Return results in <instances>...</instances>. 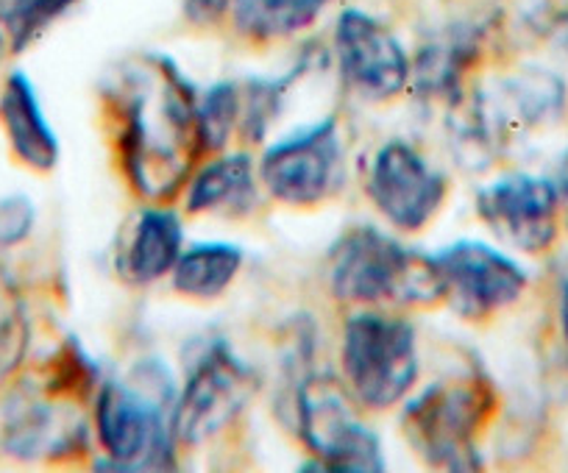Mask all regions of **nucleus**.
I'll use <instances>...</instances> for the list:
<instances>
[{
    "label": "nucleus",
    "mask_w": 568,
    "mask_h": 473,
    "mask_svg": "<svg viewBox=\"0 0 568 473\" xmlns=\"http://www.w3.org/2000/svg\"><path fill=\"white\" fill-rule=\"evenodd\" d=\"M555 184H557V193H560V206L566 209V223H568V154L560 160Z\"/></svg>",
    "instance_id": "29"
},
{
    "label": "nucleus",
    "mask_w": 568,
    "mask_h": 473,
    "mask_svg": "<svg viewBox=\"0 0 568 473\" xmlns=\"http://www.w3.org/2000/svg\"><path fill=\"white\" fill-rule=\"evenodd\" d=\"M176 384L162 362L145 360L129 379L98 390L95 429L106 449V467L171 471L176 467Z\"/></svg>",
    "instance_id": "3"
},
{
    "label": "nucleus",
    "mask_w": 568,
    "mask_h": 473,
    "mask_svg": "<svg viewBox=\"0 0 568 473\" xmlns=\"http://www.w3.org/2000/svg\"><path fill=\"white\" fill-rule=\"evenodd\" d=\"M199 132L206 154H221L234 137L243 112V92L232 81H217L210 90L199 92Z\"/></svg>",
    "instance_id": "22"
},
{
    "label": "nucleus",
    "mask_w": 568,
    "mask_h": 473,
    "mask_svg": "<svg viewBox=\"0 0 568 473\" xmlns=\"http://www.w3.org/2000/svg\"><path fill=\"white\" fill-rule=\"evenodd\" d=\"M79 3L81 0H0V23L7 29L12 51H29L51 25H57Z\"/></svg>",
    "instance_id": "21"
},
{
    "label": "nucleus",
    "mask_w": 568,
    "mask_h": 473,
    "mask_svg": "<svg viewBox=\"0 0 568 473\" xmlns=\"http://www.w3.org/2000/svg\"><path fill=\"white\" fill-rule=\"evenodd\" d=\"M243 268V251L232 243H195L173 268V290L195 301L223 296Z\"/></svg>",
    "instance_id": "19"
},
{
    "label": "nucleus",
    "mask_w": 568,
    "mask_h": 473,
    "mask_svg": "<svg viewBox=\"0 0 568 473\" xmlns=\"http://www.w3.org/2000/svg\"><path fill=\"white\" fill-rule=\"evenodd\" d=\"M332 0H232V18L240 34L251 40H284L321 18Z\"/></svg>",
    "instance_id": "20"
},
{
    "label": "nucleus",
    "mask_w": 568,
    "mask_h": 473,
    "mask_svg": "<svg viewBox=\"0 0 568 473\" xmlns=\"http://www.w3.org/2000/svg\"><path fill=\"white\" fill-rule=\"evenodd\" d=\"M184 251V226L176 212L151 206L129 228V240L118 259L120 276L129 285L145 287L173 274Z\"/></svg>",
    "instance_id": "17"
},
{
    "label": "nucleus",
    "mask_w": 568,
    "mask_h": 473,
    "mask_svg": "<svg viewBox=\"0 0 568 473\" xmlns=\"http://www.w3.org/2000/svg\"><path fill=\"white\" fill-rule=\"evenodd\" d=\"M335 56L348 90L365 101H390L409 84L413 62L385 23L346 9L335 25Z\"/></svg>",
    "instance_id": "13"
},
{
    "label": "nucleus",
    "mask_w": 568,
    "mask_h": 473,
    "mask_svg": "<svg viewBox=\"0 0 568 473\" xmlns=\"http://www.w3.org/2000/svg\"><path fill=\"white\" fill-rule=\"evenodd\" d=\"M371 204L398 232H420L446 204L449 182L404 140H390L374 154L365 176Z\"/></svg>",
    "instance_id": "11"
},
{
    "label": "nucleus",
    "mask_w": 568,
    "mask_h": 473,
    "mask_svg": "<svg viewBox=\"0 0 568 473\" xmlns=\"http://www.w3.org/2000/svg\"><path fill=\"white\" fill-rule=\"evenodd\" d=\"M329 290L352 307L396 309L444 301L435 257L404 246L371 223L352 226L329 251Z\"/></svg>",
    "instance_id": "2"
},
{
    "label": "nucleus",
    "mask_w": 568,
    "mask_h": 473,
    "mask_svg": "<svg viewBox=\"0 0 568 473\" xmlns=\"http://www.w3.org/2000/svg\"><path fill=\"white\" fill-rule=\"evenodd\" d=\"M226 9H232V0H184V14L190 23H215Z\"/></svg>",
    "instance_id": "27"
},
{
    "label": "nucleus",
    "mask_w": 568,
    "mask_h": 473,
    "mask_svg": "<svg viewBox=\"0 0 568 473\" xmlns=\"http://www.w3.org/2000/svg\"><path fill=\"white\" fill-rule=\"evenodd\" d=\"M341 368L348 395L359 407L385 412L404 401L418 379L415 329L382 309H363L343 323Z\"/></svg>",
    "instance_id": "6"
},
{
    "label": "nucleus",
    "mask_w": 568,
    "mask_h": 473,
    "mask_svg": "<svg viewBox=\"0 0 568 473\" xmlns=\"http://www.w3.org/2000/svg\"><path fill=\"white\" fill-rule=\"evenodd\" d=\"M485 45V29L477 23H452L420 45L413 62V90L420 101H444L455 106L463 97V81L477 64Z\"/></svg>",
    "instance_id": "15"
},
{
    "label": "nucleus",
    "mask_w": 568,
    "mask_h": 473,
    "mask_svg": "<svg viewBox=\"0 0 568 473\" xmlns=\"http://www.w3.org/2000/svg\"><path fill=\"white\" fill-rule=\"evenodd\" d=\"M444 301L463 320H488L513 307L527 290V270L479 240H457L435 254Z\"/></svg>",
    "instance_id": "10"
},
{
    "label": "nucleus",
    "mask_w": 568,
    "mask_h": 473,
    "mask_svg": "<svg viewBox=\"0 0 568 473\" xmlns=\"http://www.w3.org/2000/svg\"><path fill=\"white\" fill-rule=\"evenodd\" d=\"M0 445L23 462L64 460L87 451V421L70 399L48 393L45 388H26L3 410Z\"/></svg>",
    "instance_id": "14"
},
{
    "label": "nucleus",
    "mask_w": 568,
    "mask_h": 473,
    "mask_svg": "<svg viewBox=\"0 0 568 473\" xmlns=\"http://www.w3.org/2000/svg\"><path fill=\"white\" fill-rule=\"evenodd\" d=\"M555 0H496L494 29L513 48H527L555 29Z\"/></svg>",
    "instance_id": "24"
},
{
    "label": "nucleus",
    "mask_w": 568,
    "mask_h": 473,
    "mask_svg": "<svg viewBox=\"0 0 568 473\" xmlns=\"http://www.w3.org/2000/svg\"><path fill=\"white\" fill-rule=\"evenodd\" d=\"M566 42H568V18H566Z\"/></svg>",
    "instance_id": "31"
},
{
    "label": "nucleus",
    "mask_w": 568,
    "mask_h": 473,
    "mask_svg": "<svg viewBox=\"0 0 568 473\" xmlns=\"http://www.w3.org/2000/svg\"><path fill=\"white\" fill-rule=\"evenodd\" d=\"M0 126L12 145V154L26 167L37 173H51L59 165V156H62L59 137L42 112L34 81L23 70L9 73L7 84L0 90Z\"/></svg>",
    "instance_id": "16"
},
{
    "label": "nucleus",
    "mask_w": 568,
    "mask_h": 473,
    "mask_svg": "<svg viewBox=\"0 0 568 473\" xmlns=\"http://www.w3.org/2000/svg\"><path fill=\"white\" fill-rule=\"evenodd\" d=\"M287 415L296 423L298 438L324 471H385L379 434L354 412V399L332 373H304L293 388H287Z\"/></svg>",
    "instance_id": "7"
},
{
    "label": "nucleus",
    "mask_w": 568,
    "mask_h": 473,
    "mask_svg": "<svg viewBox=\"0 0 568 473\" xmlns=\"http://www.w3.org/2000/svg\"><path fill=\"white\" fill-rule=\"evenodd\" d=\"M566 106V86L544 68H524L488 90L455 103L457 154L466 165H488L518 134L555 123Z\"/></svg>",
    "instance_id": "5"
},
{
    "label": "nucleus",
    "mask_w": 568,
    "mask_h": 473,
    "mask_svg": "<svg viewBox=\"0 0 568 473\" xmlns=\"http://www.w3.org/2000/svg\"><path fill=\"white\" fill-rule=\"evenodd\" d=\"M310 68L307 64H298L291 73L282 75V79H254L245 84L243 92V112H240V132L251 140V143H260L267 134L271 123L276 121L278 112H282V101L287 95V90L293 86V81Z\"/></svg>",
    "instance_id": "25"
},
{
    "label": "nucleus",
    "mask_w": 568,
    "mask_h": 473,
    "mask_svg": "<svg viewBox=\"0 0 568 473\" xmlns=\"http://www.w3.org/2000/svg\"><path fill=\"white\" fill-rule=\"evenodd\" d=\"M496 410V388L483 368H466L420 390L402 412L409 449L440 471H479V434Z\"/></svg>",
    "instance_id": "4"
},
{
    "label": "nucleus",
    "mask_w": 568,
    "mask_h": 473,
    "mask_svg": "<svg viewBox=\"0 0 568 473\" xmlns=\"http://www.w3.org/2000/svg\"><path fill=\"white\" fill-rule=\"evenodd\" d=\"M260 189L248 154H226L212 160L193 176L187 189V209L193 215H245L254 209Z\"/></svg>",
    "instance_id": "18"
},
{
    "label": "nucleus",
    "mask_w": 568,
    "mask_h": 473,
    "mask_svg": "<svg viewBox=\"0 0 568 473\" xmlns=\"http://www.w3.org/2000/svg\"><path fill=\"white\" fill-rule=\"evenodd\" d=\"M343 140L335 117L304 126L273 143L260 160V182L273 200L318 206L343 184Z\"/></svg>",
    "instance_id": "9"
},
{
    "label": "nucleus",
    "mask_w": 568,
    "mask_h": 473,
    "mask_svg": "<svg viewBox=\"0 0 568 473\" xmlns=\"http://www.w3.org/2000/svg\"><path fill=\"white\" fill-rule=\"evenodd\" d=\"M557 184L529 173H507L479 189L477 212L485 226L521 254H544L557 237Z\"/></svg>",
    "instance_id": "12"
},
{
    "label": "nucleus",
    "mask_w": 568,
    "mask_h": 473,
    "mask_svg": "<svg viewBox=\"0 0 568 473\" xmlns=\"http://www.w3.org/2000/svg\"><path fill=\"white\" fill-rule=\"evenodd\" d=\"M103 95L118 123V154L134 193L145 200L176 195L204 154L193 81L173 59L145 53L118 64Z\"/></svg>",
    "instance_id": "1"
},
{
    "label": "nucleus",
    "mask_w": 568,
    "mask_h": 473,
    "mask_svg": "<svg viewBox=\"0 0 568 473\" xmlns=\"http://www.w3.org/2000/svg\"><path fill=\"white\" fill-rule=\"evenodd\" d=\"M37 206L29 195L12 193L0 198V248H14L34 232Z\"/></svg>",
    "instance_id": "26"
},
{
    "label": "nucleus",
    "mask_w": 568,
    "mask_h": 473,
    "mask_svg": "<svg viewBox=\"0 0 568 473\" xmlns=\"http://www.w3.org/2000/svg\"><path fill=\"white\" fill-rule=\"evenodd\" d=\"M256 373L232 346L212 340L201 348L173 407V429L184 445H201L229 426L256 393Z\"/></svg>",
    "instance_id": "8"
},
{
    "label": "nucleus",
    "mask_w": 568,
    "mask_h": 473,
    "mask_svg": "<svg viewBox=\"0 0 568 473\" xmlns=\"http://www.w3.org/2000/svg\"><path fill=\"white\" fill-rule=\"evenodd\" d=\"M31 342L26 301L12 276L0 268V382L23 366Z\"/></svg>",
    "instance_id": "23"
},
{
    "label": "nucleus",
    "mask_w": 568,
    "mask_h": 473,
    "mask_svg": "<svg viewBox=\"0 0 568 473\" xmlns=\"http://www.w3.org/2000/svg\"><path fill=\"white\" fill-rule=\"evenodd\" d=\"M557 318H560L562 346L568 353V257L557 265Z\"/></svg>",
    "instance_id": "28"
},
{
    "label": "nucleus",
    "mask_w": 568,
    "mask_h": 473,
    "mask_svg": "<svg viewBox=\"0 0 568 473\" xmlns=\"http://www.w3.org/2000/svg\"><path fill=\"white\" fill-rule=\"evenodd\" d=\"M7 51H12V45H9L7 29H3V23H0V62H3V56H7Z\"/></svg>",
    "instance_id": "30"
}]
</instances>
